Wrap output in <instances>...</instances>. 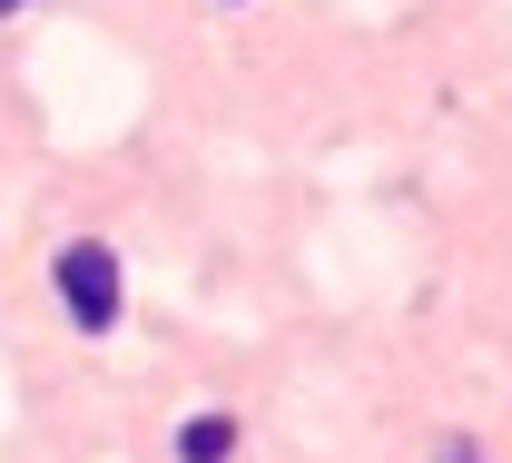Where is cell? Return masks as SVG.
<instances>
[{
    "label": "cell",
    "instance_id": "3957f363",
    "mask_svg": "<svg viewBox=\"0 0 512 463\" xmlns=\"http://www.w3.org/2000/svg\"><path fill=\"white\" fill-rule=\"evenodd\" d=\"M444 463H483V454H473V444H444Z\"/></svg>",
    "mask_w": 512,
    "mask_h": 463
},
{
    "label": "cell",
    "instance_id": "6da1fadb",
    "mask_svg": "<svg viewBox=\"0 0 512 463\" xmlns=\"http://www.w3.org/2000/svg\"><path fill=\"white\" fill-rule=\"evenodd\" d=\"M60 306L79 335H109L119 326V247H99V237H79L60 247Z\"/></svg>",
    "mask_w": 512,
    "mask_h": 463
},
{
    "label": "cell",
    "instance_id": "277c9868",
    "mask_svg": "<svg viewBox=\"0 0 512 463\" xmlns=\"http://www.w3.org/2000/svg\"><path fill=\"white\" fill-rule=\"evenodd\" d=\"M20 10H30V0H0V20H20Z\"/></svg>",
    "mask_w": 512,
    "mask_h": 463
},
{
    "label": "cell",
    "instance_id": "7a4b0ae2",
    "mask_svg": "<svg viewBox=\"0 0 512 463\" xmlns=\"http://www.w3.org/2000/svg\"><path fill=\"white\" fill-rule=\"evenodd\" d=\"M178 454L188 463H227L237 454V424H227V414H197V424H178Z\"/></svg>",
    "mask_w": 512,
    "mask_h": 463
}]
</instances>
